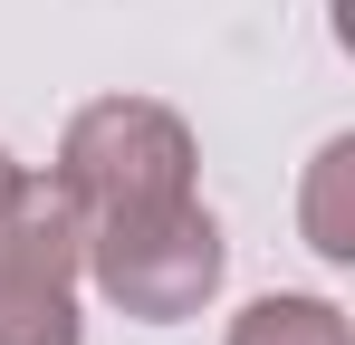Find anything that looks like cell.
<instances>
[{
    "instance_id": "3957f363",
    "label": "cell",
    "mask_w": 355,
    "mask_h": 345,
    "mask_svg": "<svg viewBox=\"0 0 355 345\" xmlns=\"http://www.w3.org/2000/svg\"><path fill=\"white\" fill-rule=\"evenodd\" d=\"M77 288H87V230L58 182L29 172L19 202L0 211V345H87Z\"/></svg>"
},
{
    "instance_id": "5b68a950",
    "label": "cell",
    "mask_w": 355,
    "mask_h": 345,
    "mask_svg": "<svg viewBox=\"0 0 355 345\" xmlns=\"http://www.w3.org/2000/svg\"><path fill=\"white\" fill-rule=\"evenodd\" d=\"M231 345H355V326H346L336 297L279 288V297H250V307L231 317Z\"/></svg>"
},
{
    "instance_id": "6da1fadb",
    "label": "cell",
    "mask_w": 355,
    "mask_h": 345,
    "mask_svg": "<svg viewBox=\"0 0 355 345\" xmlns=\"http://www.w3.org/2000/svg\"><path fill=\"white\" fill-rule=\"evenodd\" d=\"M192 125L154 96H96V106L67 115L58 134V182L77 230L135 221V211H164V202H192Z\"/></svg>"
},
{
    "instance_id": "7a4b0ae2",
    "label": "cell",
    "mask_w": 355,
    "mask_h": 345,
    "mask_svg": "<svg viewBox=\"0 0 355 345\" xmlns=\"http://www.w3.org/2000/svg\"><path fill=\"white\" fill-rule=\"evenodd\" d=\"M231 269V240L202 202H164V211H135V221L87 230V288L144 317V326H182L211 307V288Z\"/></svg>"
},
{
    "instance_id": "8992f818",
    "label": "cell",
    "mask_w": 355,
    "mask_h": 345,
    "mask_svg": "<svg viewBox=\"0 0 355 345\" xmlns=\"http://www.w3.org/2000/svg\"><path fill=\"white\" fill-rule=\"evenodd\" d=\"M19 182H29V163H10V154H0V211L19 202Z\"/></svg>"
},
{
    "instance_id": "277c9868",
    "label": "cell",
    "mask_w": 355,
    "mask_h": 345,
    "mask_svg": "<svg viewBox=\"0 0 355 345\" xmlns=\"http://www.w3.org/2000/svg\"><path fill=\"white\" fill-rule=\"evenodd\" d=\"M297 221H307V249H317V259H336V269L355 259V134H327V144H317Z\"/></svg>"
}]
</instances>
